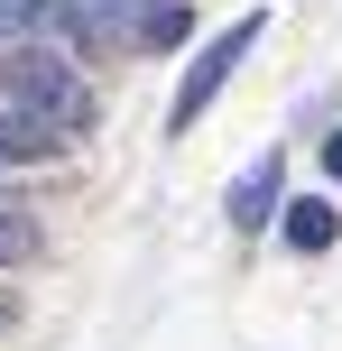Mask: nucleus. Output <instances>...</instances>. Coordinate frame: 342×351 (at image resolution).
<instances>
[{
	"instance_id": "6",
	"label": "nucleus",
	"mask_w": 342,
	"mask_h": 351,
	"mask_svg": "<svg viewBox=\"0 0 342 351\" xmlns=\"http://www.w3.org/2000/svg\"><path fill=\"white\" fill-rule=\"evenodd\" d=\"M19 259H37V213H28V194L0 185V268H19Z\"/></svg>"
},
{
	"instance_id": "1",
	"label": "nucleus",
	"mask_w": 342,
	"mask_h": 351,
	"mask_svg": "<svg viewBox=\"0 0 342 351\" xmlns=\"http://www.w3.org/2000/svg\"><path fill=\"white\" fill-rule=\"evenodd\" d=\"M0 93H10V111H28V121H47L56 139H84L93 130V84L65 65V56H0Z\"/></svg>"
},
{
	"instance_id": "4",
	"label": "nucleus",
	"mask_w": 342,
	"mask_h": 351,
	"mask_svg": "<svg viewBox=\"0 0 342 351\" xmlns=\"http://www.w3.org/2000/svg\"><path fill=\"white\" fill-rule=\"evenodd\" d=\"M278 176H287V158H278V148L241 167V185H232V222H241V231H259V222L278 213Z\"/></svg>"
},
{
	"instance_id": "8",
	"label": "nucleus",
	"mask_w": 342,
	"mask_h": 351,
	"mask_svg": "<svg viewBox=\"0 0 342 351\" xmlns=\"http://www.w3.org/2000/svg\"><path fill=\"white\" fill-rule=\"evenodd\" d=\"M37 19H47V0H0V47H10V37H28Z\"/></svg>"
},
{
	"instance_id": "2",
	"label": "nucleus",
	"mask_w": 342,
	"mask_h": 351,
	"mask_svg": "<svg viewBox=\"0 0 342 351\" xmlns=\"http://www.w3.org/2000/svg\"><path fill=\"white\" fill-rule=\"evenodd\" d=\"M259 28H269V19H259V10H250V19H232V28H222V37H213V47H204V56H195V74H185V84H176V111H167V121H176V130H195V121H204V111H213V93H222V84H232V65H241V56H250V47H259Z\"/></svg>"
},
{
	"instance_id": "3",
	"label": "nucleus",
	"mask_w": 342,
	"mask_h": 351,
	"mask_svg": "<svg viewBox=\"0 0 342 351\" xmlns=\"http://www.w3.org/2000/svg\"><path fill=\"white\" fill-rule=\"evenodd\" d=\"M158 10L167 0H56V19H65L84 47H139Z\"/></svg>"
},
{
	"instance_id": "5",
	"label": "nucleus",
	"mask_w": 342,
	"mask_h": 351,
	"mask_svg": "<svg viewBox=\"0 0 342 351\" xmlns=\"http://www.w3.org/2000/svg\"><path fill=\"white\" fill-rule=\"evenodd\" d=\"M56 130L47 121H28V111H0V167H28V158H56Z\"/></svg>"
},
{
	"instance_id": "9",
	"label": "nucleus",
	"mask_w": 342,
	"mask_h": 351,
	"mask_svg": "<svg viewBox=\"0 0 342 351\" xmlns=\"http://www.w3.org/2000/svg\"><path fill=\"white\" fill-rule=\"evenodd\" d=\"M185 28H195V19H185V0H167V10H158V19H148V37H139V47H176V37H185Z\"/></svg>"
},
{
	"instance_id": "7",
	"label": "nucleus",
	"mask_w": 342,
	"mask_h": 351,
	"mask_svg": "<svg viewBox=\"0 0 342 351\" xmlns=\"http://www.w3.org/2000/svg\"><path fill=\"white\" fill-rule=\"evenodd\" d=\"M287 241H296V250H333V204H315V194L287 204Z\"/></svg>"
},
{
	"instance_id": "10",
	"label": "nucleus",
	"mask_w": 342,
	"mask_h": 351,
	"mask_svg": "<svg viewBox=\"0 0 342 351\" xmlns=\"http://www.w3.org/2000/svg\"><path fill=\"white\" fill-rule=\"evenodd\" d=\"M324 176H333V185H342V130H333V139H324Z\"/></svg>"
}]
</instances>
